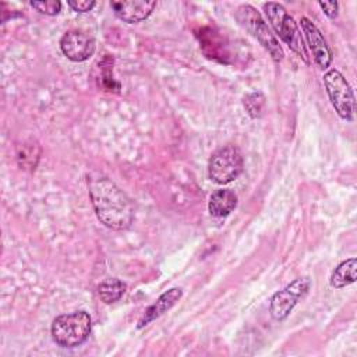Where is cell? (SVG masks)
<instances>
[{
	"label": "cell",
	"mask_w": 357,
	"mask_h": 357,
	"mask_svg": "<svg viewBox=\"0 0 357 357\" xmlns=\"http://www.w3.org/2000/svg\"><path fill=\"white\" fill-rule=\"evenodd\" d=\"M88 187L93 211L100 223L113 230H126L131 226L134 208L123 190L107 177L91 178Z\"/></svg>",
	"instance_id": "1"
},
{
	"label": "cell",
	"mask_w": 357,
	"mask_h": 357,
	"mask_svg": "<svg viewBox=\"0 0 357 357\" xmlns=\"http://www.w3.org/2000/svg\"><path fill=\"white\" fill-rule=\"evenodd\" d=\"M262 8L278 38L282 39L305 64H310V56L301 31L287 10L280 3L275 1L264 3Z\"/></svg>",
	"instance_id": "2"
},
{
	"label": "cell",
	"mask_w": 357,
	"mask_h": 357,
	"mask_svg": "<svg viewBox=\"0 0 357 357\" xmlns=\"http://www.w3.org/2000/svg\"><path fill=\"white\" fill-rule=\"evenodd\" d=\"M92 331V319L86 311L61 314L52 322L53 340L64 349H74L86 342Z\"/></svg>",
	"instance_id": "3"
},
{
	"label": "cell",
	"mask_w": 357,
	"mask_h": 357,
	"mask_svg": "<svg viewBox=\"0 0 357 357\" xmlns=\"http://www.w3.org/2000/svg\"><path fill=\"white\" fill-rule=\"evenodd\" d=\"M236 18L252 36L268 50L272 60L280 63L284 57L283 49L279 45L278 38L272 33L268 24L264 21L261 14L250 4H243L237 8Z\"/></svg>",
	"instance_id": "4"
},
{
	"label": "cell",
	"mask_w": 357,
	"mask_h": 357,
	"mask_svg": "<svg viewBox=\"0 0 357 357\" xmlns=\"http://www.w3.org/2000/svg\"><path fill=\"white\" fill-rule=\"evenodd\" d=\"M322 79L328 98L337 116L346 121H351L356 110V99L349 81L336 68L328 70Z\"/></svg>",
	"instance_id": "5"
},
{
	"label": "cell",
	"mask_w": 357,
	"mask_h": 357,
	"mask_svg": "<svg viewBox=\"0 0 357 357\" xmlns=\"http://www.w3.org/2000/svg\"><path fill=\"white\" fill-rule=\"evenodd\" d=\"M243 167L244 160L240 149L234 145H225L209 158L208 174L216 184H229L241 174Z\"/></svg>",
	"instance_id": "6"
},
{
	"label": "cell",
	"mask_w": 357,
	"mask_h": 357,
	"mask_svg": "<svg viewBox=\"0 0 357 357\" xmlns=\"http://www.w3.org/2000/svg\"><path fill=\"white\" fill-rule=\"evenodd\" d=\"M311 287V279L308 276H301L294 279L291 283L286 284L282 290L276 291L269 301V314L275 321L286 319L293 308L297 305L300 298H303Z\"/></svg>",
	"instance_id": "7"
},
{
	"label": "cell",
	"mask_w": 357,
	"mask_h": 357,
	"mask_svg": "<svg viewBox=\"0 0 357 357\" xmlns=\"http://www.w3.org/2000/svg\"><path fill=\"white\" fill-rule=\"evenodd\" d=\"M95 47L96 45L93 38L77 29L66 32L60 39V49L63 54L74 63L88 60L95 53Z\"/></svg>",
	"instance_id": "8"
},
{
	"label": "cell",
	"mask_w": 357,
	"mask_h": 357,
	"mask_svg": "<svg viewBox=\"0 0 357 357\" xmlns=\"http://www.w3.org/2000/svg\"><path fill=\"white\" fill-rule=\"evenodd\" d=\"M300 26H301V31L305 36V40H307V45L311 50L314 61L317 63V66L319 68L326 70L332 63V52H331L322 32L307 17H301Z\"/></svg>",
	"instance_id": "9"
},
{
	"label": "cell",
	"mask_w": 357,
	"mask_h": 357,
	"mask_svg": "<svg viewBox=\"0 0 357 357\" xmlns=\"http://www.w3.org/2000/svg\"><path fill=\"white\" fill-rule=\"evenodd\" d=\"M110 7L117 18L127 24L146 20L156 8V1H112Z\"/></svg>",
	"instance_id": "10"
},
{
	"label": "cell",
	"mask_w": 357,
	"mask_h": 357,
	"mask_svg": "<svg viewBox=\"0 0 357 357\" xmlns=\"http://www.w3.org/2000/svg\"><path fill=\"white\" fill-rule=\"evenodd\" d=\"M183 296V290L180 287H173L167 291H165L163 294H160L156 301H153L142 314V317L139 318L137 328L141 329L144 326H146L148 324H151L152 321L158 319L159 317H162L165 312H167L170 308H173L176 305V303Z\"/></svg>",
	"instance_id": "11"
},
{
	"label": "cell",
	"mask_w": 357,
	"mask_h": 357,
	"mask_svg": "<svg viewBox=\"0 0 357 357\" xmlns=\"http://www.w3.org/2000/svg\"><path fill=\"white\" fill-rule=\"evenodd\" d=\"M236 206H237V195L231 190H227V188L216 190L209 197L208 209H209V213L215 218H225L230 215Z\"/></svg>",
	"instance_id": "12"
},
{
	"label": "cell",
	"mask_w": 357,
	"mask_h": 357,
	"mask_svg": "<svg viewBox=\"0 0 357 357\" xmlns=\"http://www.w3.org/2000/svg\"><path fill=\"white\" fill-rule=\"evenodd\" d=\"M357 279V258L351 257L343 262H340L329 278V284L333 289H343Z\"/></svg>",
	"instance_id": "13"
},
{
	"label": "cell",
	"mask_w": 357,
	"mask_h": 357,
	"mask_svg": "<svg viewBox=\"0 0 357 357\" xmlns=\"http://www.w3.org/2000/svg\"><path fill=\"white\" fill-rule=\"evenodd\" d=\"M126 283L117 278H107L103 282H100V284L98 286V294L99 298L105 303V304H112L119 301L123 294L126 293Z\"/></svg>",
	"instance_id": "14"
},
{
	"label": "cell",
	"mask_w": 357,
	"mask_h": 357,
	"mask_svg": "<svg viewBox=\"0 0 357 357\" xmlns=\"http://www.w3.org/2000/svg\"><path fill=\"white\" fill-rule=\"evenodd\" d=\"M243 106L251 119H258L262 116V110L265 106V95L261 91L248 92L243 99Z\"/></svg>",
	"instance_id": "15"
},
{
	"label": "cell",
	"mask_w": 357,
	"mask_h": 357,
	"mask_svg": "<svg viewBox=\"0 0 357 357\" xmlns=\"http://www.w3.org/2000/svg\"><path fill=\"white\" fill-rule=\"evenodd\" d=\"M31 7L45 15H57L61 10V3L56 0H45V1H31Z\"/></svg>",
	"instance_id": "16"
},
{
	"label": "cell",
	"mask_w": 357,
	"mask_h": 357,
	"mask_svg": "<svg viewBox=\"0 0 357 357\" xmlns=\"http://www.w3.org/2000/svg\"><path fill=\"white\" fill-rule=\"evenodd\" d=\"M67 6L75 13H88L96 6V1H93V0H68Z\"/></svg>",
	"instance_id": "17"
},
{
	"label": "cell",
	"mask_w": 357,
	"mask_h": 357,
	"mask_svg": "<svg viewBox=\"0 0 357 357\" xmlns=\"http://www.w3.org/2000/svg\"><path fill=\"white\" fill-rule=\"evenodd\" d=\"M318 6L328 18H336L339 14V3L336 1H319Z\"/></svg>",
	"instance_id": "18"
}]
</instances>
